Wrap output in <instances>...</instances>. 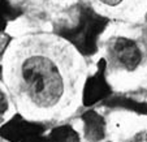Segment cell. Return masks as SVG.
Returning <instances> with one entry per match:
<instances>
[{
    "instance_id": "1",
    "label": "cell",
    "mask_w": 147,
    "mask_h": 142,
    "mask_svg": "<svg viewBox=\"0 0 147 142\" xmlns=\"http://www.w3.org/2000/svg\"><path fill=\"white\" fill-rule=\"evenodd\" d=\"M18 90L33 104L50 108L59 103L65 91V77L55 59L45 53H29L17 69Z\"/></svg>"
},
{
    "instance_id": "2",
    "label": "cell",
    "mask_w": 147,
    "mask_h": 142,
    "mask_svg": "<svg viewBox=\"0 0 147 142\" xmlns=\"http://www.w3.org/2000/svg\"><path fill=\"white\" fill-rule=\"evenodd\" d=\"M107 24V18L91 8H82L78 14V22L72 28L60 29L59 34L72 43L82 55H94L98 48V38Z\"/></svg>"
},
{
    "instance_id": "3",
    "label": "cell",
    "mask_w": 147,
    "mask_h": 142,
    "mask_svg": "<svg viewBox=\"0 0 147 142\" xmlns=\"http://www.w3.org/2000/svg\"><path fill=\"white\" fill-rule=\"evenodd\" d=\"M109 55L112 60L126 70H134L142 62V53L134 41L117 37L109 43Z\"/></svg>"
},
{
    "instance_id": "4",
    "label": "cell",
    "mask_w": 147,
    "mask_h": 142,
    "mask_svg": "<svg viewBox=\"0 0 147 142\" xmlns=\"http://www.w3.org/2000/svg\"><path fill=\"white\" fill-rule=\"evenodd\" d=\"M111 94V87L106 80V60L102 59L98 64L95 74L89 77L85 82L82 93V100L85 106H92L96 102L106 99Z\"/></svg>"
},
{
    "instance_id": "5",
    "label": "cell",
    "mask_w": 147,
    "mask_h": 142,
    "mask_svg": "<svg viewBox=\"0 0 147 142\" xmlns=\"http://www.w3.org/2000/svg\"><path fill=\"white\" fill-rule=\"evenodd\" d=\"M43 131L45 129L40 124L28 121L17 115L1 126V136L11 142H21L31 134H42Z\"/></svg>"
},
{
    "instance_id": "6",
    "label": "cell",
    "mask_w": 147,
    "mask_h": 142,
    "mask_svg": "<svg viewBox=\"0 0 147 142\" xmlns=\"http://www.w3.org/2000/svg\"><path fill=\"white\" fill-rule=\"evenodd\" d=\"M85 136L90 142H99L106 136L104 119L95 111H87L82 115Z\"/></svg>"
},
{
    "instance_id": "7",
    "label": "cell",
    "mask_w": 147,
    "mask_h": 142,
    "mask_svg": "<svg viewBox=\"0 0 147 142\" xmlns=\"http://www.w3.org/2000/svg\"><path fill=\"white\" fill-rule=\"evenodd\" d=\"M107 106L115 107V108H124L128 111H133L141 115H147V103H142L138 100L129 97H122V95H116L107 100Z\"/></svg>"
},
{
    "instance_id": "8",
    "label": "cell",
    "mask_w": 147,
    "mask_h": 142,
    "mask_svg": "<svg viewBox=\"0 0 147 142\" xmlns=\"http://www.w3.org/2000/svg\"><path fill=\"white\" fill-rule=\"evenodd\" d=\"M50 138L52 142H78L80 137H78L77 132L69 125H63L55 128L50 133Z\"/></svg>"
},
{
    "instance_id": "9",
    "label": "cell",
    "mask_w": 147,
    "mask_h": 142,
    "mask_svg": "<svg viewBox=\"0 0 147 142\" xmlns=\"http://www.w3.org/2000/svg\"><path fill=\"white\" fill-rule=\"evenodd\" d=\"M21 142H52V139L50 137L47 138V137H43L40 134H31V136L24 138Z\"/></svg>"
},
{
    "instance_id": "10",
    "label": "cell",
    "mask_w": 147,
    "mask_h": 142,
    "mask_svg": "<svg viewBox=\"0 0 147 142\" xmlns=\"http://www.w3.org/2000/svg\"><path fill=\"white\" fill-rule=\"evenodd\" d=\"M130 142H147V131L138 133Z\"/></svg>"
},
{
    "instance_id": "11",
    "label": "cell",
    "mask_w": 147,
    "mask_h": 142,
    "mask_svg": "<svg viewBox=\"0 0 147 142\" xmlns=\"http://www.w3.org/2000/svg\"><path fill=\"white\" fill-rule=\"evenodd\" d=\"M100 3H103V4H106V5H111V7H113V5H117L119 3H121L122 0H99Z\"/></svg>"
},
{
    "instance_id": "12",
    "label": "cell",
    "mask_w": 147,
    "mask_h": 142,
    "mask_svg": "<svg viewBox=\"0 0 147 142\" xmlns=\"http://www.w3.org/2000/svg\"><path fill=\"white\" fill-rule=\"evenodd\" d=\"M5 111H7V100H5L4 94L1 93V115H4V112Z\"/></svg>"
}]
</instances>
